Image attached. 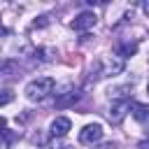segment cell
Masks as SVG:
<instances>
[{"instance_id": "cell-1", "label": "cell", "mask_w": 149, "mask_h": 149, "mask_svg": "<svg viewBox=\"0 0 149 149\" xmlns=\"http://www.w3.org/2000/svg\"><path fill=\"white\" fill-rule=\"evenodd\" d=\"M49 93H54V79L51 77H37V79L26 84V98L33 102L44 100Z\"/></svg>"}, {"instance_id": "cell-2", "label": "cell", "mask_w": 149, "mask_h": 149, "mask_svg": "<svg viewBox=\"0 0 149 149\" xmlns=\"http://www.w3.org/2000/svg\"><path fill=\"white\" fill-rule=\"evenodd\" d=\"M102 140V126L100 123H88L79 130V142L81 144H95Z\"/></svg>"}, {"instance_id": "cell-3", "label": "cell", "mask_w": 149, "mask_h": 149, "mask_svg": "<svg viewBox=\"0 0 149 149\" xmlns=\"http://www.w3.org/2000/svg\"><path fill=\"white\" fill-rule=\"evenodd\" d=\"M123 70V61L121 58H102L100 61V72H98V77H114V74H119Z\"/></svg>"}, {"instance_id": "cell-4", "label": "cell", "mask_w": 149, "mask_h": 149, "mask_svg": "<svg viewBox=\"0 0 149 149\" xmlns=\"http://www.w3.org/2000/svg\"><path fill=\"white\" fill-rule=\"evenodd\" d=\"M95 21H98V16H95L93 12H81V14H77V16H74V21H72L70 26H72L74 30L84 33V30L93 28V26H95Z\"/></svg>"}, {"instance_id": "cell-5", "label": "cell", "mask_w": 149, "mask_h": 149, "mask_svg": "<svg viewBox=\"0 0 149 149\" xmlns=\"http://www.w3.org/2000/svg\"><path fill=\"white\" fill-rule=\"evenodd\" d=\"M70 128H72V121L68 116H56L49 126V133H51V137H63V135H68Z\"/></svg>"}, {"instance_id": "cell-6", "label": "cell", "mask_w": 149, "mask_h": 149, "mask_svg": "<svg viewBox=\"0 0 149 149\" xmlns=\"http://www.w3.org/2000/svg\"><path fill=\"white\" fill-rule=\"evenodd\" d=\"M128 107H130L128 100H119V102H114L112 109H109V121H112V123H119V121L126 116V109H128Z\"/></svg>"}, {"instance_id": "cell-7", "label": "cell", "mask_w": 149, "mask_h": 149, "mask_svg": "<svg viewBox=\"0 0 149 149\" xmlns=\"http://www.w3.org/2000/svg\"><path fill=\"white\" fill-rule=\"evenodd\" d=\"M77 100H79V91L70 88V91H65V93H58V98H56V107H70V105H74Z\"/></svg>"}, {"instance_id": "cell-8", "label": "cell", "mask_w": 149, "mask_h": 149, "mask_svg": "<svg viewBox=\"0 0 149 149\" xmlns=\"http://www.w3.org/2000/svg\"><path fill=\"white\" fill-rule=\"evenodd\" d=\"M137 51V42H121V44H116V56L123 61V58H128V56H133Z\"/></svg>"}, {"instance_id": "cell-9", "label": "cell", "mask_w": 149, "mask_h": 149, "mask_svg": "<svg viewBox=\"0 0 149 149\" xmlns=\"http://www.w3.org/2000/svg\"><path fill=\"white\" fill-rule=\"evenodd\" d=\"M130 109H133V116H135L137 121H149V105L133 102V105H130Z\"/></svg>"}, {"instance_id": "cell-10", "label": "cell", "mask_w": 149, "mask_h": 149, "mask_svg": "<svg viewBox=\"0 0 149 149\" xmlns=\"http://www.w3.org/2000/svg\"><path fill=\"white\" fill-rule=\"evenodd\" d=\"M16 68H19V63H16V61H12V58H0V77L12 74Z\"/></svg>"}, {"instance_id": "cell-11", "label": "cell", "mask_w": 149, "mask_h": 149, "mask_svg": "<svg viewBox=\"0 0 149 149\" xmlns=\"http://www.w3.org/2000/svg\"><path fill=\"white\" fill-rule=\"evenodd\" d=\"M14 100V93L12 91H0V105H7Z\"/></svg>"}, {"instance_id": "cell-12", "label": "cell", "mask_w": 149, "mask_h": 149, "mask_svg": "<svg viewBox=\"0 0 149 149\" xmlns=\"http://www.w3.org/2000/svg\"><path fill=\"white\" fill-rule=\"evenodd\" d=\"M2 133H5V119L0 116V135H2Z\"/></svg>"}, {"instance_id": "cell-13", "label": "cell", "mask_w": 149, "mask_h": 149, "mask_svg": "<svg viewBox=\"0 0 149 149\" xmlns=\"http://www.w3.org/2000/svg\"><path fill=\"white\" fill-rule=\"evenodd\" d=\"M142 9H144V14H149V0H147V2L142 5Z\"/></svg>"}, {"instance_id": "cell-14", "label": "cell", "mask_w": 149, "mask_h": 149, "mask_svg": "<svg viewBox=\"0 0 149 149\" xmlns=\"http://www.w3.org/2000/svg\"><path fill=\"white\" fill-rule=\"evenodd\" d=\"M140 149H149V142H140Z\"/></svg>"}, {"instance_id": "cell-15", "label": "cell", "mask_w": 149, "mask_h": 149, "mask_svg": "<svg viewBox=\"0 0 149 149\" xmlns=\"http://www.w3.org/2000/svg\"><path fill=\"white\" fill-rule=\"evenodd\" d=\"M5 33H7V28H5V26H2V23H0V37H2V35H5Z\"/></svg>"}, {"instance_id": "cell-16", "label": "cell", "mask_w": 149, "mask_h": 149, "mask_svg": "<svg viewBox=\"0 0 149 149\" xmlns=\"http://www.w3.org/2000/svg\"><path fill=\"white\" fill-rule=\"evenodd\" d=\"M54 149H72V147H54Z\"/></svg>"}, {"instance_id": "cell-17", "label": "cell", "mask_w": 149, "mask_h": 149, "mask_svg": "<svg viewBox=\"0 0 149 149\" xmlns=\"http://www.w3.org/2000/svg\"><path fill=\"white\" fill-rule=\"evenodd\" d=\"M147 93H149V84H147Z\"/></svg>"}]
</instances>
